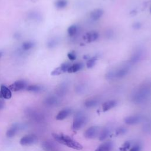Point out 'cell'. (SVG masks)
Returning <instances> with one entry per match:
<instances>
[{
  "label": "cell",
  "mask_w": 151,
  "mask_h": 151,
  "mask_svg": "<svg viewBox=\"0 0 151 151\" xmlns=\"http://www.w3.org/2000/svg\"><path fill=\"white\" fill-rule=\"evenodd\" d=\"M52 136L55 140L62 145L67 146V147L76 150H81L83 148V146L81 145H80L76 140H73L68 136L64 135L63 134H57L55 133H52Z\"/></svg>",
  "instance_id": "obj_1"
},
{
  "label": "cell",
  "mask_w": 151,
  "mask_h": 151,
  "mask_svg": "<svg viewBox=\"0 0 151 151\" xmlns=\"http://www.w3.org/2000/svg\"><path fill=\"white\" fill-rule=\"evenodd\" d=\"M150 90L149 87L143 86L139 88L133 94L132 100L135 103H141L149 96Z\"/></svg>",
  "instance_id": "obj_2"
},
{
  "label": "cell",
  "mask_w": 151,
  "mask_h": 151,
  "mask_svg": "<svg viewBox=\"0 0 151 151\" xmlns=\"http://www.w3.org/2000/svg\"><path fill=\"white\" fill-rule=\"evenodd\" d=\"M86 118L82 114H77L75 116L73 122L72 128L74 130L80 129L86 123Z\"/></svg>",
  "instance_id": "obj_3"
},
{
  "label": "cell",
  "mask_w": 151,
  "mask_h": 151,
  "mask_svg": "<svg viewBox=\"0 0 151 151\" xmlns=\"http://www.w3.org/2000/svg\"><path fill=\"white\" fill-rule=\"evenodd\" d=\"M27 84L26 81L22 80H19L15 81L14 83L11 84L8 87V88L11 91H18L27 88Z\"/></svg>",
  "instance_id": "obj_4"
},
{
  "label": "cell",
  "mask_w": 151,
  "mask_h": 151,
  "mask_svg": "<svg viewBox=\"0 0 151 151\" xmlns=\"http://www.w3.org/2000/svg\"><path fill=\"white\" fill-rule=\"evenodd\" d=\"M37 140V136L34 134H28L22 137L20 140V144L23 146L31 145L35 143Z\"/></svg>",
  "instance_id": "obj_5"
},
{
  "label": "cell",
  "mask_w": 151,
  "mask_h": 151,
  "mask_svg": "<svg viewBox=\"0 0 151 151\" xmlns=\"http://www.w3.org/2000/svg\"><path fill=\"white\" fill-rule=\"evenodd\" d=\"M142 121V117L140 116L135 115V116H130L126 117L124 119V122L129 125H133L136 124L140 123Z\"/></svg>",
  "instance_id": "obj_6"
},
{
  "label": "cell",
  "mask_w": 151,
  "mask_h": 151,
  "mask_svg": "<svg viewBox=\"0 0 151 151\" xmlns=\"http://www.w3.org/2000/svg\"><path fill=\"white\" fill-rule=\"evenodd\" d=\"M129 71V68L127 66H123L120 67L119 69L114 70V78H123L128 73Z\"/></svg>",
  "instance_id": "obj_7"
},
{
  "label": "cell",
  "mask_w": 151,
  "mask_h": 151,
  "mask_svg": "<svg viewBox=\"0 0 151 151\" xmlns=\"http://www.w3.org/2000/svg\"><path fill=\"white\" fill-rule=\"evenodd\" d=\"M99 132V127L96 126H91L87 129L84 132V136L87 139L94 138Z\"/></svg>",
  "instance_id": "obj_8"
},
{
  "label": "cell",
  "mask_w": 151,
  "mask_h": 151,
  "mask_svg": "<svg viewBox=\"0 0 151 151\" xmlns=\"http://www.w3.org/2000/svg\"><path fill=\"white\" fill-rule=\"evenodd\" d=\"M142 55H143L142 51L140 49H137V50L134 51V52L131 55V57L130 58V62L132 64H134L137 63L142 58Z\"/></svg>",
  "instance_id": "obj_9"
},
{
  "label": "cell",
  "mask_w": 151,
  "mask_h": 151,
  "mask_svg": "<svg viewBox=\"0 0 151 151\" xmlns=\"http://www.w3.org/2000/svg\"><path fill=\"white\" fill-rule=\"evenodd\" d=\"M103 14H104V11L103 9L100 8H97L93 10L91 12L90 14V17L91 19L96 21L100 18L103 16Z\"/></svg>",
  "instance_id": "obj_10"
},
{
  "label": "cell",
  "mask_w": 151,
  "mask_h": 151,
  "mask_svg": "<svg viewBox=\"0 0 151 151\" xmlns=\"http://www.w3.org/2000/svg\"><path fill=\"white\" fill-rule=\"evenodd\" d=\"M113 147V143L108 141L101 144L95 151H110Z\"/></svg>",
  "instance_id": "obj_11"
},
{
  "label": "cell",
  "mask_w": 151,
  "mask_h": 151,
  "mask_svg": "<svg viewBox=\"0 0 151 151\" xmlns=\"http://www.w3.org/2000/svg\"><path fill=\"white\" fill-rule=\"evenodd\" d=\"M71 113V110L70 109H65L58 112L56 116V119L58 120H62L68 117Z\"/></svg>",
  "instance_id": "obj_12"
},
{
  "label": "cell",
  "mask_w": 151,
  "mask_h": 151,
  "mask_svg": "<svg viewBox=\"0 0 151 151\" xmlns=\"http://www.w3.org/2000/svg\"><path fill=\"white\" fill-rule=\"evenodd\" d=\"M117 104V101L114 100H109L104 102L102 105V109L103 111H107L110 109L114 107Z\"/></svg>",
  "instance_id": "obj_13"
},
{
  "label": "cell",
  "mask_w": 151,
  "mask_h": 151,
  "mask_svg": "<svg viewBox=\"0 0 151 151\" xmlns=\"http://www.w3.org/2000/svg\"><path fill=\"white\" fill-rule=\"evenodd\" d=\"M1 91L3 96V98L5 99H9L12 97L11 91L8 87L4 85H1Z\"/></svg>",
  "instance_id": "obj_14"
},
{
  "label": "cell",
  "mask_w": 151,
  "mask_h": 151,
  "mask_svg": "<svg viewBox=\"0 0 151 151\" xmlns=\"http://www.w3.org/2000/svg\"><path fill=\"white\" fill-rule=\"evenodd\" d=\"M98 37H99V34L96 31H92V32H88L85 35L86 40L88 42H93V41H96L98 38Z\"/></svg>",
  "instance_id": "obj_15"
},
{
  "label": "cell",
  "mask_w": 151,
  "mask_h": 151,
  "mask_svg": "<svg viewBox=\"0 0 151 151\" xmlns=\"http://www.w3.org/2000/svg\"><path fill=\"white\" fill-rule=\"evenodd\" d=\"M19 126L18 124H14L6 132V136L8 137H13L16 134V133L19 130Z\"/></svg>",
  "instance_id": "obj_16"
},
{
  "label": "cell",
  "mask_w": 151,
  "mask_h": 151,
  "mask_svg": "<svg viewBox=\"0 0 151 151\" xmlns=\"http://www.w3.org/2000/svg\"><path fill=\"white\" fill-rule=\"evenodd\" d=\"M83 68V64L80 63H75L74 64L71 65L70 67L68 68L67 72L69 73H76L80 70H81Z\"/></svg>",
  "instance_id": "obj_17"
},
{
  "label": "cell",
  "mask_w": 151,
  "mask_h": 151,
  "mask_svg": "<svg viewBox=\"0 0 151 151\" xmlns=\"http://www.w3.org/2000/svg\"><path fill=\"white\" fill-rule=\"evenodd\" d=\"M67 0H57L55 2V6L57 9H63L67 5Z\"/></svg>",
  "instance_id": "obj_18"
},
{
  "label": "cell",
  "mask_w": 151,
  "mask_h": 151,
  "mask_svg": "<svg viewBox=\"0 0 151 151\" xmlns=\"http://www.w3.org/2000/svg\"><path fill=\"white\" fill-rule=\"evenodd\" d=\"M27 90L29 91L40 92L42 90V87L39 85H29L27 87Z\"/></svg>",
  "instance_id": "obj_19"
},
{
  "label": "cell",
  "mask_w": 151,
  "mask_h": 151,
  "mask_svg": "<svg viewBox=\"0 0 151 151\" xmlns=\"http://www.w3.org/2000/svg\"><path fill=\"white\" fill-rule=\"evenodd\" d=\"M98 100L94 99H90L87 100L84 102V106L86 107H92L96 106L98 104Z\"/></svg>",
  "instance_id": "obj_20"
},
{
  "label": "cell",
  "mask_w": 151,
  "mask_h": 151,
  "mask_svg": "<svg viewBox=\"0 0 151 151\" xmlns=\"http://www.w3.org/2000/svg\"><path fill=\"white\" fill-rule=\"evenodd\" d=\"M34 47V43L32 41L24 42L22 45V49L24 51H27L31 49Z\"/></svg>",
  "instance_id": "obj_21"
},
{
  "label": "cell",
  "mask_w": 151,
  "mask_h": 151,
  "mask_svg": "<svg viewBox=\"0 0 151 151\" xmlns=\"http://www.w3.org/2000/svg\"><path fill=\"white\" fill-rule=\"evenodd\" d=\"M109 134V131L107 129H103V130L100 132V134L99 135V140L101 141L105 140L108 136Z\"/></svg>",
  "instance_id": "obj_22"
},
{
  "label": "cell",
  "mask_w": 151,
  "mask_h": 151,
  "mask_svg": "<svg viewBox=\"0 0 151 151\" xmlns=\"http://www.w3.org/2000/svg\"><path fill=\"white\" fill-rule=\"evenodd\" d=\"M77 27L76 25H72L70 26L67 29L68 34L71 37L74 35L77 32Z\"/></svg>",
  "instance_id": "obj_23"
},
{
  "label": "cell",
  "mask_w": 151,
  "mask_h": 151,
  "mask_svg": "<svg viewBox=\"0 0 151 151\" xmlns=\"http://www.w3.org/2000/svg\"><path fill=\"white\" fill-rule=\"evenodd\" d=\"M57 102H58L57 99L54 96H50L46 99V103L49 105L55 104L57 103Z\"/></svg>",
  "instance_id": "obj_24"
},
{
  "label": "cell",
  "mask_w": 151,
  "mask_h": 151,
  "mask_svg": "<svg viewBox=\"0 0 151 151\" xmlns=\"http://www.w3.org/2000/svg\"><path fill=\"white\" fill-rule=\"evenodd\" d=\"M97 60V58L96 57H93L92 58H89L87 61V67L88 68H92L96 64V61Z\"/></svg>",
  "instance_id": "obj_25"
},
{
  "label": "cell",
  "mask_w": 151,
  "mask_h": 151,
  "mask_svg": "<svg viewBox=\"0 0 151 151\" xmlns=\"http://www.w3.org/2000/svg\"><path fill=\"white\" fill-rule=\"evenodd\" d=\"M57 44H58V40L56 38H52L48 41L47 45L48 48H52L54 47H55L57 45Z\"/></svg>",
  "instance_id": "obj_26"
},
{
  "label": "cell",
  "mask_w": 151,
  "mask_h": 151,
  "mask_svg": "<svg viewBox=\"0 0 151 151\" xmlns=\"http://www.w3.org/2000/svg\"><path fill=\"white\" fill-rule=\"evenodd\" d=\"M67 86L65 84H61L58 89V94L60 95H64L67 91Z\"/></svg>",
  "instance_id": "obj_27"
},
{
  "label": "cell",
  "mask_w": 151,
  "mask_h": 151,
  "mask_svg": "<svg viewBox=\"0 0 151 151\" xmlns=\"http://www.w3.org/2000/svg\"><path fill=\"white\" fill-rule=\"evenodd\" d=\"M71 65V64L69 63H67V62H65V63H62L60 67L61 68V69L62 70L63 72V73H65V72H67L68 68L70 67V66Z\"/></svg>",
  "instance_id": "obj_28"
},
{
  "label": "cell",
  "mask_w": 151,
  "mask_h": 151,
  "mask_svg": "<svg viewBox=\"0 0 151 151\" xmlns=\"http://www.w3.org/2000/svg\"><path fill=\"white\" fill-rule=\"evenodd\" d=\"M63 73V72L62 70L61 69L60 67L59 66V67H57L56 68H55L52 71H51V76H58Z\"/></svg>",
  "instance_id": "obj_29"
},
{
  "label": "cell",
  "mask_w": 151,
  "mask_h": 151,
  "mask_svg": "<svg viewBox=\"0 0 151 151\" xmlns=\"http://www.w3.org/2000/svg\"><path fill=\"white\" fill-rule=\"evenodd\" d=\"M130 147V143L129 142H126L119 148V149L120 151H126L129 149Z\"/></svg>",
  "instance_id": "obj_30"
},
{
  "label": "cell",
  "mask_w": 151,
  "mask_h": 151,
  "mask_svg": "<svg viewBox=\"0 0 151 151\" xmlns=\"http://www.w3.org/2000/svg\"><path fill=\"white\" fill-rule=\"evenodd\" d=\"M127 130L126 128L123 127H119L116 129V134L117 135H121V134H123L124 133H125L126 132Z\"/></svg>",
  "instance_id": "obj_31"
},
{
  "label": "cell",
  "mask_w": 151,
  "mask_h": 151,
  "mask_svg": "<svg viewBox=\"0 0 151 151\" xmlns=\"http://www.w3.org/2000/svg\"><path fill=\"white\" fill-rule=\"evenodd\" d=\"M67 57L69 58V60H70L71 61L75 60L76 59V54L74 52V51H71V52H68L67 54Z\"/></svg>",
  "instance_id": "obj_32"
},
{
  "label": "cell",
  "mask_w": 151,
  "mask_h": 151,
  "mask_svg": "<svg viewBox=\"0 0 151 151\" xmlns=\"http://www.w3.org/2000/svg\"><path fill=\"white\" fill-rule=\"evenodd\" d=\"M106 78L107 79H113L114 78V70L110 71L107 72L106 74Z\"/></svg>",
  "instance_id": "obj_33"
},
{
  "label": "cell",
  "mask_w": 151,
  "mask_h": 151,
  "mask_svg": "<svg viewBox=\"0 0 151 151\" xmlns=\"http://www.w3.org/2000/svg\"><path fill=\"white\" fill-rule=\"evenodd\" d=\"M140 147L138 145H136L132 147L129 151H140Z\"/></svg>",
  "instance_id": "obj_34"
},
{
  "label": "cell",
  "mask_w": 151,
  "mask_h": 151,
  "mask_svg": "<svg viewBox=\"0 0 151 151\" xmlns=\"http://www.w3.org/2000/svg\"><path fill=\"white\" fill-rule=\"evenodd\" d=\"M141 27V24L140 22H135L134 24H133V27L135 29H138L140 28Z\"/></svg>",
  "instance_id": "obj_35"
},
{
  "label": "cell",
  "mask_w": 151,
  "mask_h": 151,
  "mask_svg": "<svg viewBox=\"0 0 151 151\" xmlns=\"http://www.w3.org/2000/svg\"><path fill=\"white\" fill-rule=\"evenodd\" d=\"M4 106H5V103L3 100V99L0 98V110L3 109L4 107Z\"/></svg>",
  "instance_id": "obj_36"
},
{
  "label": "cell",
  "mask_w": 151,
  "mask_h": 151,
  "mask_svg": "<svg viewBox=\"0 0 151 151\" xmlns=\"http://www.w3.org/2000/svg\"><path fill=\"white\" fill-rule=\"evenodd\" d=\"M0 98H1V99H4V98H3V96H2V93H1V90H0Z\"/></svg>",
  "instance_id": "obj_37"
},
{
  "label": "cell",
  "mask_w": 151,
  "mask_h": 151,
  "mask_svg": "<svg viewBox=\"0 0 151 151\" xmlns=\"http://www.w3.org/2000/svg\"><path fill=\"white\" fill-rule=\"evenodd\" d=\"M2 52H0V57L2 56Z\"/></svg>",
  "instance_id": "obj_38"
},
{
  "label": "cell",
  "mask_w": 151,
  "mask_h": 151,
  "mask_svg": "<svg viewBox=\"0 0 151 151\" xmlns=\"http://www.w3.org/2000/svg\"><path fill=\"white\" fill-rule=\"evenodd\" d=\"M150 13H151V7H150Z\"/></svg>",
  "instance_id": "obj_39"
}]
</instances>
